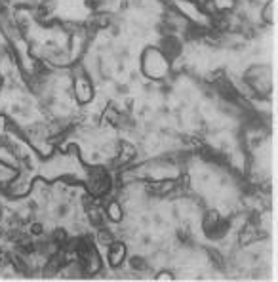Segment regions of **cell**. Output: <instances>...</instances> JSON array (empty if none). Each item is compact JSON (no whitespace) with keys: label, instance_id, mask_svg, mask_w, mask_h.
Wrapping results in <instances>:
<instances>
[{"label":"cell","instance_id":"obj_8","mask_svg":"<svg viewBox=\"0 0 278 282\" xmlns=\"http://www.w3.org/2000/svg\"><path fill=\"white\" fill-rule=\"evenodd\" d=\"M128 263H130V269L136 271V273H149L150 269L147 258H143V256H132L128 259Z\"/></svg>","mask_w":278,"mask_h":282},{"label":"cell","instance_id":"obj_2","mask_svg":"<svg viewBox=\"0 0 278 282\" xmlns=\"http://www.w3.org/2000/svg\"><path fill=\"white\" fill-rule=\"evenodd\" d=\"M242 80L248 84L250 90L254 91L256 99L269 98L271 91L274 90V76H272V67L267 63H256L250 65L244 71Z\"/></svg>","mask_w":278,"mask_h":282},{"label":"cell","instance_id":"obj_11","mask_svg":"<svg viewBox=\"0 0 278 282\" xmlns=\"http://www.w3.org/2000/svg\"><path fill=\"white\" fill-rule=\"evenodd\" d=\"M157 280H175V276H173L170 271H160L158 273V276H155Z\"/></svg>","mask_w":278,"mask_h":282},{"label":"cell","instance_id":"obj_14","mask_svg":"<svg viewBox=\"0 0 278 282\" xmlns=\"http://www.w3.org/2000/svg\"><path fill=\"white\" fill-rule=\"evenodd\" d=\"M139 221H141L143 227H149V225H150V220L147 217V215H141V220H139Z\"/></svg>","mask_w":278,"mask_h":282},{"label":"cell","instance_id":"obj_7","mask_svg":"<svg viewBox=\"0 0 278 282\" xmlns=\"http://www.w3.org/2000/svg\"><path fill=\"white\" fill-rule=\"evenodd\" d=\"M259 17L265 25H274L276 23V0H267L263 6H261V12H259Z\"/></svg>","mask_w":278,"mask_h":282},{"label":"cell","instance_id":"obj_12","mask_svg":"<svg viewBox=\"0 0 278 282\" xmlns=\"http://www.w3.org/2000/svg\"><path fill=\"white\" fill-rule=\"evenodd\" d=\"M150 244H152V236H150V235H143V236H141V246H145V248H149Z\"/></svg>","mask_w":278,"mask_h":282},{"label":"cell","instance_id":"obj_4","mask_svg":"<svg viewBox=\"0 0 278 282\" xmlns=\"http://www.w3.org/2000/svg\"><path fill=\"white\" fill-rule=\"evenodd\" d=\"M84 183H86V189L94 198H101L107 197L109 191L113 187V181L107 174L105 168L101 166H94L86 172V177H84Z\"/></svg>","mask_w":278,"mask_h":282},{"label":"cell","instance_id":"obj_1","mask_svg":"<svg viewBox=\"0 0 278 282\" xmlns=\"http://www.w3.org/2000/svg\"><path fill=\"white\" fill-rule=\"evenodd\" d=\"M172 59L158 46H147L139 57V73L152 82H162L172 76Z\"/></svg>","mask_w":278,"mask_h":282},{"label":"cell","instance_id":"obj_5","mask_svg":"<svg viewBox=\"0 0 278 282\" xmlns=\"http://www.w3.org/2000/svg\"><path fill=\"white\" fill-rule=\"evenodd\" d=\"M128 258V246L124 242H118L114 240L107 246V259H109V265L111 267H120L124 263V259Z\"/></svg>","mask_w":278,"mask_h":282},{"label":"cell","instance_id":"obj_6","mask_svg":"<svg viewBox=\"0 0 278 282\" xmlns=\"http://www.w3.org/2000/svg\"><path fill=\"white\" fill-rule=\"evenodd\" d=\"M107 220L114 221V223H122L124 221V204H122L118 198H111L103 208Z\"/></svg>","mask_w":278,"mask_h":282},{"label":"cell","instance_id":"obj_10","mask_svg":"<svg viewBox=\"0 0 278 282\" xmlns=\"http://www.w3.org/2000/svg\"><path fill=\"white\" fill-rule=\"evenodd\" d=\"M44 233H46V225L42 223V221L35 220L29 223V235L30 236H44Z\"/></svg>","mask_w":278,"mask_h":282},{"label":"cell","instance_id":"obj_3","mask_svg":"<svg viewBox=\"0 0 278 282\" xmlns=\"http://www.w3.org/2000/svg\"><path fill=\"white\" fill-rule=\"evenodd\" d=\"M71 91H73V99L78 105H88L94 99V80L84 71L80 61L71 67Z\"/></svg>","mask_w":278,"mask_h":282},{"label":"cell","instance_id":"obj_9","mask_svg":"<svg viewBox=\"0 0 278 282\" xmlns=\"http://www.w3.org/2000/svg\"><path fill=\"white\" fill-rule=\"evenodd\" d=\"M221 220V213L218 210H208V212L202 213V229L204 231H208V229L215 227Z\"/></svg>","mask_w":278,"mask_h":282},{"label":"cell","instance_id":"obj_13","mask_svg":"<svg viewBox=\"0 0 278 282\" xmlns=\"http://www.w3.org/2000/svg\"><path fill=\"white\" fill-rule=\"evenodd\" d=\"M152 221H155L157 225H164V217H162V215H160L158 212L152 213Z\"/></svg>","mask_w":278,"mask_h":282}]
</instances>
